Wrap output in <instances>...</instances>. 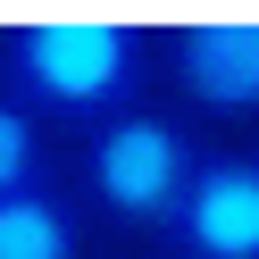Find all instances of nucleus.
Here are the masks:
<instances>
[{"instance_id":"f257e3e1","label":"nucleus","mask_w":259,"mask_h":259,"mask_svg":"<svg viewBox=\"0 0 259 259\" xmlns=\"http://www.w3.org/2000/svg\"><path fill=\"white\" fill-rule=\"evenodd\" d=\"M142 67H151V42L134 17L59 9V17L9 25V84L34 117L109 125L125 109H142Z\"/></svg>"},{"instance_id":"f03ea898","label":"nucleus","mask_w":259,"mask_h":259,"mask_svg":"<svg viewBox=\"0 0 259 259\" xmlns=\"http://www.w3.org/2000/svg\"><path fill=\"white\" fill-rule=\"evenodd\" d=\"M192 167H201L192 125L151 109V101L92 125V142H84V192L125 226H176V209L192 192Z\"/></svg>"},{"instance_id":"7ed1b4c3","label":"nucleus","mask_w":259,"mask_h":259,"mask_svg":"<svg viewBox=\"0 0 259 259\" xmlns=\"http://www.w3.org/2000/svg\"><path fill=\"white\" fill-rule=\"evenodd\" d=\"M167 234L184 259H259V151H201Z\"/></svg>"},{"instance_id":"20e7f679","label":"nucleus","mask_w":259,"mask_h":259,"mask_svg":"<svg viewBox=\"0 0 259 259\" xmlns=\"http://www.w3.org/2000/svg\"><path fill=\"white\" fill-rule=\"evenodd\" d=\"M176 84L218 117H251L259 109V17H184L167 42Z\"/></svg>"},{"instance_id":"39448f33","label":"nucleus","mask_w":259,"mask_h":259,"mask_svg":"<svg viewBox=\"0 0 259 259\" xmlns=\"http://www.w3.org/2000/svg\"><path fill=\"white\" fill-rule=\"evenodd\" d=\"M0 259H84V226L51 184L0 201Z\"/></svg>"},{"instance_id":"423d86ee","label":"nucleus","mask_w":259,"mask_h":259,"mask_svg":"<svg viewBox=\"0 0 259 259\" xmlns=\"http://www.w3.org/2000/svg\"><path fill=\"white\" fill-rule=\"evenodd\" d=\"M42 184H51V142H42V117L17 101V92H0V201L42 192Z\"/></svg>"}]
</instances>
